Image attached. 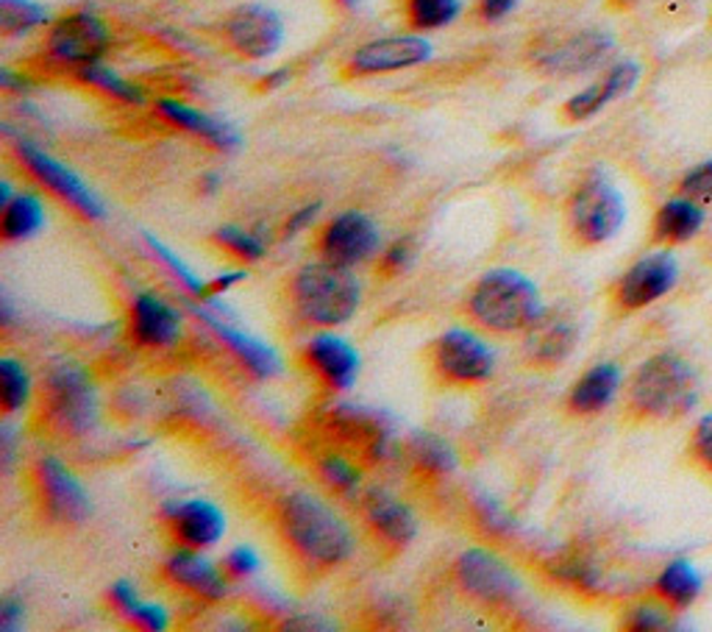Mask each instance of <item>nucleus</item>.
I'll list each match as a JSON object with an SVG mask.
<instances>
[{"instance_id": "nucleus-1", "label": "nucleus", "mask_w": 712, "mask_h": 632, "mask_svg": "<svg viewBox=\"0 0 712 632\" xmlns=\"http://www.w3.org/2000/svg\"><path fill=\"white\" fill-rule=\"evenodd\" d=\"M467 309L490 332H529L546 315L537 284L521 270L496 268L476 282Z\"/></svg>"}, {"instance_id": "nucleus-2", "label": "nucleus", "mask_w": 712, "mask_h": 632, "mask_svg": "<svg viewBox=\"0 0 712 632\" xmlns=\"http://www.w3.org/2000/svg\"><path fill=\"white\" fill-rule=\"evenodd\" d=\"M282 529L295 552L318 565H340L354 552V535L343 518L309 493H289L284 499Z\"/></svg>"}, {"instance_id": "nucleus-3", "label": "nucleus", "mask_w": 712, "mask_h": 632, "mask_svg": "<svg viewBox=\"0 0 712 632\" xmlns=\"http://www.w3.org/2000/svg\"><path fill=\"white\" fill-rule=\"evenodd\" d=\"M293 299L295 309L307 324L332 329L354 318L363 301V288L351 268L318 259L295 273Z\"/></svg>"}, {"instance_id": "nucleus-4", "label": "nucleus", "mask_w": 712, "mask_h": 632, "mask_svg": "<svg viewBox=\"0 0 712 632\" xmlns=\"http://www.w3.org/2000/svg\"><path fill=\"white\" fill-rule=\"evenodd\" d=\"M699 396L693 368L676 354H657L640 365L629 385V405L640 418L674 421L688 416Z\"/></svg>"}, {"instance_id": "nucleus-5", "label": "nucleus", "mask_w": 712, "mask_h": 632, "mask_svg": "<svg viewBox=\"0 0 712 632\" xmlns=\"http://www.w3.org/2000/svg\"><path fill=\"white\" fill-rule=\"evenodd\" d=\"M45 407L56 426L68 435H84L98 421V396L84 368L59 363L45 379Z\"/></svg>"}, {"instance_id": "nucleus-6", "label": "nucleus", "mask_w": 712, "mask_h": 632, "mask_svg": "<svg viewBox=\"0 0 712 632\" xmlns=\"http://www.w3.org/2000/svg\"><path fill=\"white\" fill-rule=\"evenodd\" d=\"M568 218H571L577 239H582L588 246H598V243H607L609 237L618 234V229L627 221V207L607 178L590 176L573 192Z\"/></svg>"}, {"instance_id": "nucleus-7", "label": "nucleus", "mask_w": 712, "mask_h": 632, "mask_svg": "<svg viewBox=\"0 0 712 632\" xmlns=\"http://www.w3.org/2000/svg\"><path fill=\"white\" fill-rule=\"evenodd\" d=\"M14 145H17L20 162H23V165L28 167V171H32L50 192H56L62 201H68L75 212H81V215L86 218V221H104L106 203L90 190V185H86L84 178H81L73 167L62 165V162L54 160L50 154H45L43 148H37L28 140H17Z\"/></svg>"}, {"instance_id": "nucleus-8", "label": "nucleus", "mask_w": 712, "mask_h": 632, "mask_svg": "<svg viewBox=\"0 0 712 632\" xmlns=\"http://www.w3.org/2000/svg\"><path fill=\"white\" fill-rule=\"evenodd\" d=\"M435 368L454 385H482L496 371V351L476 332L449 329L435 343Z\"/></svg>"}, {"instance_id": "nucleus-9", "label": "nucleus", "mask_w": 712, "mask_h": 632, "mask_svg": "<svg viewBox=\"0 0 712 632\" xmlns=\"http://www.w3.org/2000/svg\"><path fill=\"white\" fill-rule=\"evenodd\" d=\"M111 34L104 20L93 12H73L50 28L48 50L62 65H73L75 70L104 59L109 50Z\"/></svg>"}, {"instance_id": "nucleus-10", "label": "nucleus", "mask_w": 712, "mask_h": 632, "mask_svg": "<svg viewBox=\"0 0 712 632\" xmlns=\"http://www.w3.org/2000/svg\"><path fill=\"white\" fill-rule=\"evenodd\" d=\"M613 50V37L604 32H577L551 37L534 48V65L548 75H579L598 68Z\"/></svg>"}, {"instance_id": "nucleus-11", "label": "nucleus", "mask_w": 712, "mask_h": 632, "mask_svg": "<svg viewBox=\"0 0 712 632\" xmlns=\"http://www.w3.org/2000/svg\"><path fill=\"white\" fill-rule=\"evenodd\" d=\"M228 45L246 59H268L276 54L284 43V23L271 7L248 3L234 9L223 23Z\"/></svg>"}, {"instance_id": "nucleus-12", "label": "nucleus", "mask_w": 712, "mask_h": 632, "mask_svg": "<svg viewBox=\"0 0 712 632\" xmlns=\"http://www.w3.org/2000/svg\"><path fill=\"white\" fill-rule=\"evenodd\" d=\"M379 226L373 223V218L351 209V212H343L323 229L320 254L329 262L354 268V265L368 262L379 251Z\"/></svg>"}, {"instance_id": "nucleus-13", "label": "nucleus", "mask_w": 712, "mask_h": 632, "mask_svg": "<svg viewBox=\"0 0 712 632\" xmlns=\"http://www.w3.org/2000/svg\"><path fill=\"white\" fill-rule=\"evenodd\" d=\"M435 48L429 39L415 37V34H404V37H381L370 39L363 48H356L348 59L351 75H381V73H399L406 68H418V65L429 62Z\"/></svg>"}, {"instance_id": "nucleus-14", "label": "nucleus", "mask_w": 712, "mask_h": 632, "mask_svg": "<svg viewBox=\"0 0 712 632\" xmlns=\"http://www.w3.org/2000/svg\"><path fill=\"white\" fill-rule=\"evenodd\" d=\"M190 309L203 320V324L210 326L221 343H226L228 349H232V354L237 356V360H240V363L246 365L253 376H259V379H273V376L282 374L284 363L273 346H268L264 340L253 338V335L246 332V329H237V326H232L228 324L226 315H221L217 309L212 313L210 304H190Z\"/></svg>"}, {"instance_id": "nucleus-15", "label": "nucleus", "mask_w": 712, "mask_h": 632, "mask_svg": "<svg viewBox=\"0 0 712 632\" xmlns=\"http://www.w3.org/2000/svg\"><path fill=\"white\" fill-rule=\"evenodd\" d=\"M39 491H43L45 510L56 522L81 524L93 516V499L84 491L73 471L56 457H45L37 466Z\"/></svg>"}, {"instance_id": "nucleus-16", "label": "nucleus", "mask_w": 712, "mask_h": 632, "mask_svg": "<svg viewBox=\"0 0 712 632\" xmlns=\"http://www.w3.org/2000/svg\"><path fill=\"white\" fill-rule=\"evenodd\" d=\"M456 577L467 594L485 601H507L521 590L515 571L485 549H471L456 560Z\"/></svg>"}, {"instance_id": "nucleus-17", "label": "nucleus", "mask_w": 712, "mask_h": 632, "mask_svg": "<svg viewBox=\"0 0 712 632\" xmlns=\"http://www.w3.org/2000/svg\"><path fill=\"white\" fill-rule=\"evenodd\" d=\"M679 268L671 254H651L627 270L618 284V304L624 309H643L663 299L676 284Z\"/></svg>"}, {"instance_id": "nucleus-18", "label": "nucleus", "mask_w": 712, "mask_h": 632, "mask_svg": "<svg viewBox=\"0 0 712 632\" xmlns=\"http://www.w3.org/2000/svg\"><path fill=\"white\" fill-rule=\"evenodd\" d=\"M165 516L176 538L192 549L215 547L226 532L223 510L217 504L206 502V499H187V502L167 504Z\"/></svg>"}, {"instance_id": "nucleus-19", "label": "nucleus", "mask_w": 712, "mask_h": 632, "mask_svg": "<svg viewBox=\"0 0 712 632\" xmlns=\"http://www.w3.org/2000/svg\"><path fill=\"white\" fill-rule=\"evenodd\" d=\"M307 360L315 374L334 390H348L359 379L363 356L340 335L320 332L307 343Z\"/></svg>"}, {"instance_id": "nucleus-20", "label": "nucleus", "mask_w": 712, "mask_h": 632, "mask_svg": "<svg viewBox=\"0 0 712 632\" xmlns=\"http://www.w3.org/2000/svg\"><path fill=\"white\" fill-rule=\"evenodd\" d=\"M131 335L147 349H170L181 338V315L154 293H140L131 304Z\"/></svg>"}, {"instance_id": "nucleus-21", "label": "nucleus", "mask_w": 712, "mask_h": 632, "mask_svg": "<svg viewBox=\"0 0 712 632\" xmlns=\"http://www.w3.org/2000/svg\"><path fill=\"white\" fill-rule=\"evenodd\" d=\"M165 574L170 583L190 590L198 599L221 601L228 594V583L223 577V571L206 554H201V549L185 547L173 552L165 563Z\"/></svg>"}, {"instance_id": "nucleus-22", "label": "nucleus", "mask_w": 712, "mask_h": 632, "mask_svg": "<svg viewBox=\"0 0 712 632\" xmlns=\"http://www.w3.org/2000/svg\"><path fill=\"white\" fill-rule=\"evenodd\" d=\"M156 112L165 117L167 124H173V126H178V129H185V131H190V134L201 137V140H206L210 145L221 148V151H237V148L242 145L240 131L234 129V126H228L226 120H221V117H212V115H206V112L195 109V106L185 104V101L162 98L159 104H156Z\"/></svg>"}, {"instance_id": "nucleus-23", "label": "nucleus", "mask_w": 712, "mask_h": 632, "mask_svg": "<svg viewBox=\"0 0 712 632\" xmlns=\"http://www.w3.org/2000/svg\"><path fill=\"white\" fill-rule=\"evenodd\" d=\"M365 518L370 527L384 540L395 543V547H406L418 535V518L406 507L404 502L393 496V493L381 491V488H370L363 499Z\"/></svg>"}, {"instance_id": "nucleus-24", "label": "nucleus", "mask_w": 712, "mask_h": 632, "mask_svg": "<svg viewBox=\"0 0 712 632\" xmlns=\"http://www.w3.org/2000/svg\"><path fill=\"white\" fill-rule=\"evenodd\" d=\"M638 79H640V68L634 62L615 65L602 81L590 84L588 90H582V93H577L571 101H568L566 115L571 117V120H588V117L598 115V112H602L604 106L613 104V101L632 93V86L638 84Z\"/></svg>"}, {"instance_id": "nucleus-25", "label": "nucleus", "mask_w": 712, "mask_h": 632, "mask_svg": "<svg viewBox=\"0 0 712 632\" xmlns=\"http://www.w3.org/2000/svg\"><path fill=\"white\" fill-rule=\"evenodd\" d=\"M573 346H577V326L568 318L543 315V318L529 329L526 351L529 360L537 365L562 363L573 351Z\"/></svg>"}, {"instance_id": "nucleus-26", "label": "nucleus", "mask_w": 712, "mask_h": 632, "mask_svg": "<svg viewBox=\"0 0 712 632\" xmlns=\"http://www.w3.org/2000/svg\"><path fill=\"white\" fill-rule=\"evenodd\" d=\"M620 387V371L618 365L602 363L596 368H590L568 394V407L577 416H596V412L607 410L609 401L615 399Z\"/></svg>"}, {"instance_id": "nucleus-27", "label": "nucleus", "mask_w": 712, "mask_h": 632, "mask_svg": "<svg viewBox=\"0 0 712 632\" xmlns=\"http://www.w3.org/2000/svg\"><path fill=\"white\" fill-rule=\"evenodd\" d=\"M332 421L340 435H343L345 441H356V446L363 448L365 455L373 457V460L384 457V452H388L390 446V437L384 424H381L373 412L359 410V407H340V410H334Z\"/></svg>"}, {"instance_id": "nucleus-28", "label": "nucleus", "mask_w": 712, "mask_h": 632, "mask_svg": "<svg viewBox=\"0 0 712 632\" xmlns=\"http://www.w3.org/2000/svg\"><path fill=\"white\" fill-rule=\"evenodd\" d=\"M45 203L34 192H20L7 207H0V237L7 243H23L43 232Z\"/></svg>"}, {"instance_id": "nucleus-29", "label": "nucleus", "mask_w": 712, "mask_h": 632, "mask_svg": "<svg viewBox=\"0 0 712 632\" xmlns=\"http://www.w3.org/2000/svg\"><path fill=\"white\" fill-rule=\"evenodd\" d=\"M701 223H704V212H701L699 203L690 201V198H674L654 218V239L668 243V246L688 243V239L696 237Z\"/></svg>"}, {"instance_id": "nucleus-30", "label": "nucleus", "mask_w": 712, "mask_h": 632, "mask_svg": "<svg viewBox=\"0 0 712 632\" xmlns=\"http://www.w3.org/2000/svg\"><path fill=\"white\" fill-rule=\"evenodd\" d=\"M654 588H657V594L668 601L671 608H688V605L696 601V596L701 594V577L688 560H674L671 565H665Z\"/></svg>"}, {"instance_id": "nucleus-31", "label": "nucleus", "mask_w": 712, "mask_h": 632, "mask_svg": "<svg viewBox=\"0 0 712 632\" xmlns=\"http://www.w3.org/2000/svg\"><path fill=\"white\" fill-rule=\"evenodd\" d=\"M32 399V374L20 360L14 356H3L0 360V405L3 412L12 416L20 412Z\"/></svg>"}, {"instance_id": "nucleus-32", "label": "nucleus", "mask_w": 712, "mask_h": 632, "mask_svg": "<svg viewBox=\"0 0 712 632\" xmlns=\"http://www.w3.org/2000/svg\"><path fill=\"white\" fill-rule=\"evenodd\" d=\"M75 73H79V79L84 81V84L95 86V90H100V93L111 95V98H117V101H123V104L140 106L142 101H145V95H142L140 86L131 84V81H126L123 75L115 73V70L106 68V65H100V62L84 65V68H79Z\"/></svg>"}, {"instance_id": "nucleus-33", "label": "nucleus", "mask_w": 712, "mask_h": 632, "mask_svg": "<svg viewBox=\"0 0 712 632\" xmlns=\"http://www.w3.org/2000/svg\"><path fill=\"white\" fill-rule=\"evenodd\" d=\"M48 23V9L34 0H0V28L7 37H23Z\"/></svg>"}, {"instance_id": "nucleus-34", "label": "nucleus", "mask_w": 712, "mask_h": 632, "mask_svg": "<svg viewBox=\"0 0 712 632\" xmlns=\"http://www.w3.org/2000/svg\"><path fill=\"white\" fill-rule=\"evenodd\" d=\"M412 457H415V466L431 473H451L456 468V452L451 443L429 432H418L412 437Z\"/></svg>"}, {"instance_id": "nucleus-35", "label": "nucleus", "mask_w": 712, "mask_h": 632, "mask_svg": "<svg viewBox=\"0 0 712 632\" xmlns=\"http://www.w3.org/2000/svg\"><path fill=\"white\" fill-rule=\"evenodd\" d=\"M462 12V0H410L406 14L420 32H435L454 23Z\"/></svg>"}, {"instance_id": "nucleus-36", "label": "nucleus", "mask_w": 712, "mask_h": 632, "mask_svg": "<svg viewBox=\"0 0 712 632\" xmlns=\"http://www.w3.org/2000/svg\"><path fill=\"white\" fill-rule=\"evenodd\" d=\"M142 237L147 239V246H151V251L156 254V257L162 259V265H165L167 270H170L173 277L178 279V282H181V288H187L190 290L192 295H195V299H206V295H210V282H206V279H201L195 273V270L190 268V265L185 262V259L178 257L176 251H173L170 246H165V243H162L159 237H156V234H151V232H145L142 234Z\"/></svg>"}, {"instance_id": "nucleus-37", "label": "nucleus", "mask_w": 712, "mask_h": 632, "mask_svg": "<svg viewBox=\"0 0 712 632\" xmlns=\"http://www.w3.org/2000/svg\"><path fill=\"white\" fill-rule=\"evenodd\" d=\"M215 239L221 243L223 248H228L234 257H240L242 262H259V259L268 254V243H264L259 234L246 232V229L234 226V223L217 229Z\"/></svg>"}, {"instance_id": "nucleus-38", "label": "nucleus", "mask_w": 712, "mask_h": 632, "mask_svg": "<svg viewBox=\"0 0 712 632\" xmlns=\"http://www.w3.org/2000/svg\"><path fill=\"white\" fill-rule=\"evenodd\" d=\"M318 468H320V477L343 493H354L356 488H359V482H363V477H359L354 463H348L340 455H325Z\"/></svg>"}, {"instance_id": "nucleus-39", "label": "nucleus", "mask_w": 712, "mask_h": 632, "mask_svg": "<svg viewBox=\"0 0 712 632\" xmlns=\"http://www.w3.org/2000/svg\"><path fill=\"white\" fill-rule=\"evenodd\" d=\"M681 196L696 203H712V160L681 178Z\"/></svg>"}, {"instance_id": "nucleus-40", "label": "nucleus", "mask_w": 712, "mask_h": 632, "mask_svg": "<svg viewBox=\"0 0 712 632\" xmlns=\"http://www.w3.org/2000/svg\"><path fill=\"white\" fill-rule=\"evenodd\" d=\"M126 619L147 632H162V630H167V621H170V616H167V610L162 608V605H156V601L140 599V605H137V608L131 610Z\"/></svg>"}, {"instance_id": "nucleus-41", "label": "nucleus", "mask_w": 712, "mask_h": 632, "mask_svg": "<svg viewBox=\"0 0 712 632\" xmlns=\"http://www.w3.org/2000/svg\"><path fill=\"white\" fill-rule=\"evenodd\" d=\"M627 627L629 630H645V632H657L668 630L671 619L665 610L654 608V605H638L627 613Z\"/></svg>"}, {"instance_id": "nucleus-42", "label": "nucleus", "mask_w": 712, "mask_h": 632, "mask_svg": "<svg viewBox=\"0 0 712 632\" xmlns=\"http://www.w3.org/2000/svg\"><path fill=\"white\" fill-rule=\"evenodd\" d=\"M223 569H226L232 577L242 580V577H253V574L262 569V563H259V554L253 552V549L237 547L226 554V560H223Z\"/></svg>"}, {"instance_id": "nucleus-43", "label": "nucleus", "mask_w": 712, "mask_h": 632, "mask_svg": "<svg viewBox=\"0 0 712 632\" xmlns=\"http://www.w3.org/2000/svg\"><path fill=\"white\" fill-rule=\"evenodd\" d=\"M109 599L123 616H129L140 605V594H137L134 583H129V580H117L109 588Z\"/></svg>"}, {"instance_id": "nucleus-44", "label": "nucleus", "mask_w": 712, "mask_h": 632, "mask_svg": "<svg viewBox=\"0 0 712 632\" xmlns=\"http://www.w3.org/2000/svg\"><path fill=\"white\" fill-rule=\"evenodd\" d=\"M693 448H696V457L701 460V466H704L707 471H712V416H707L704 421L696 426Z\"/></svg>"}, {"instance_id": "nucleus-45", "label": "nucleus", "mask_w": 712, "mask_h": 632, "mask_svg": "<svg viewBox=\"0 0 712 632\" xmlns=\"http://www.w3.org/2000/svg\"><path fill=\"white\" fill-rule=\"evenodd\" d=\"M410 262H412V243L410 239H399V243H393V246L384 251L381 268L388 270V273H401Z\"/></svg>"}, {"instance_id": "nucleus-46", "label": "nucleus", "mask_w": 712, "mask_h": 632, "mask_svg": "<svg viewBox=\"0 0 712 632\" xmlns=\"http://www.w3.org/2000/svg\"><path fill=\"white\" fill-rule=\"evenodd\" d=\"M23 624H25L23 601L12 599V596L0 601V630L14 632V630H23Z\"/></svg>"}, {"instance_id": "nucleus-47", "label": "nucleus", "mask_w": 712, "mask_h": 632, "mask_svg": "<svg viewBox=\"0 0 712 632\" xmlns=\"http://www.w3.org/2000/svg\"><path fill=\"white\" fill-rule=\"evenodd\" d=\"M320 209H323V203L315 201V203H307V207H301L295 215H289L287 226H284V234L287 237H295L298 232H304V229H309L315 223V218L320 215Z\"/></svg>"}, {"instance_id": "nucleus-48", "label": "nucleus", "mask_w": 712, "mask_h": 632, "mask_svg": "<svg viewBox=\"0 0 712 632\" xmlns=\"http://www.w3.org/2000/svg\"><path fill=\"white\" fill-rule=\"evenodd\" d=\"M521 0H482L479 3V14L487 20V23H498L507 14H512L518 9Z\"/></svg>"}, {"instance_id": "nucleus-49", "label": "nucleus", "mask_w": 712, "mask_h": 632, "mask_svg": "<svg viewBox=\"0 0 712 632\" xmlns=\"http://www.w3.org/2000/svg\"><path fill=\"white\" fill-rule=\"evenodd\" d=\"M248 273L246 270H226V273H221V277H215L210 282V295L206 299H217L221 293H226V290H232L234 284L246 282Z\"/></svg>"}, {"instance_id": "nucleus-50", "label": "nucleus", "mask_w": 712, "mask_h": 632, "mask_svg": "<svg viewBox=\"0 0 712 632\" xmlns=\"http://www.w3.org/2000/svg\"><path fill=\"white\" fill-rule=\"evenodd\" d=\"M289 81V70L287 68H278L273 70V73H268L262 79V86L264 90H278V86H284Z\"/></svg>"}, {"instance_id": "nucleus-51", "label": "nucleus", "mask_w": 712, "mask_h": 632, "mask_svg": "<svg viewBox=\"0 0 712 632\" xmlns=\"http://www.w3.org/2000/svg\"><path fill=\"white\" fill-rule=\"evenodd\" d=\"M215 187H217V176L215 173H210V176H206V192H215Z\"/></svg>"}, {"instance_id": "nucleus-52", "label": "nucleus", "mask_w": 712, "mask_h": 632, "mask_svg": "<svg viewBox=\"0 0 712 632\" xmlns=\"http://www.w3.org/2000/svg\"><path fill=\"white\" fill-rule=\"evenodd\" d=\"M340 3H343V7H356V3H359V0H340Z\"/></svg>"}]
</instances>
